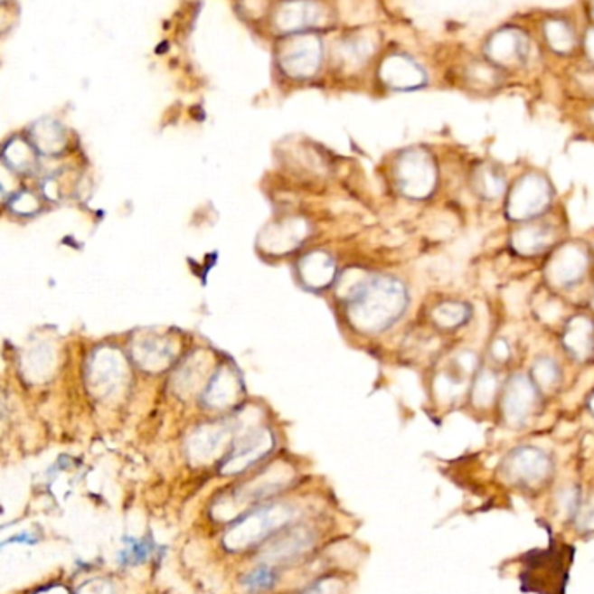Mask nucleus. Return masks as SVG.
I'll use <instances>...</instances> for the list:
<instances>
[{"label":"nucleus","mask_w":594,"mask_h":594,"mask_svg":"<svg viewBox=\"0 0 594 594\" xmlns=\"http://www.w3.org/2000/svg\"><path fill=\"white\" fill-rule=\"evenodd\" d=\"M580 49H582V54H584L588 65L594 68V26L586 30L584 37L580 39Z\"/></svg>","instance_id":"36"},{"label":"nucleus","mask_w":594,"mask_h":594,"mask_svg":"<svg viewBox=\"0 0 594 594\" xmlns=\"http://www.w3.org/2000/svg\"><path fill=\"white\" fill-rule=\"evenodd\" d=\"M396 188L403 197L424 200L438 184V169L433 156L424 150H409L396 160Z\"/></svg>","instance_id":"6"},{"label":"nucleus","mask_w":594,"mask_h":594,"mask_svg":"<svg viewBox=\"0 0 594 594\" xmlns=\"http://www.w3.org/2000/svg\"><path fill=\"white\" fill-rule=\"evenodd\" d=\"M575 516H577L579 527L584 528V530H594V501L579 504L575 511Z\"/></svg>","instance_id":"33"},{"label":"nucleus","mask_w":594,"mask_h":594,"mask_svg":"<svg viewBox=\"0 0 594 594\" xmlns=\"http://www.w3.org/2000/svg\"><path fill=\"white\" fill-rule=\"evenodd\" d=\"M554 464L550 454L539 447L523 445L513 448L503 462V475L507 482L518 486L537 488L546 484L552 475Z\"/></svg>","instance_id":"7"},{"label":"nucleus","mask_w":594,"mask_h":594,"mask_svg":"<svg viewBox=\"0 0 594 594\" xmlns=\"http://www.w3.org/2000/svg\"><path fill=\"white\" fill-rule=\"evenodd\" d=\"M594 271L591 247L582 240L558 243L544 263V284L560 297H570L588 286Z\"/></svg>","instance_id":"2"},{"label":"nucleus","mask_w":594,"mask_h":594,"mask_svg":"<svg viewBox=\"0 0 594 594\" xmlns=\"http://www.w3.org/2000/svg\"><path fill=\"white\" fill-rule=\"evenodd\" d=\"M471 306L466 305L464 301H456L448 299L443 301L437 308L433 309L431 318L437 324V327L443 330L461 329L471 318Z\"/></svg>","instance_id":"25"},{"label":"nucleus","mask_w":594,"mask_h":594,"mask_svg":"<svg viewBox=\"0 0 594 594\" xmlns=\"http://www.w3.org/2000/svg\"><path fill=\"white\" fill-rule=\"evenodd\" d=\"M337 296L353 329L379 334L396 324L409 306V292L391 275L350 268L337 275Z\"/></svg>","instance_id":"1"},{"label":"nucleus","mask_w":594,"mask_h":594,"mask_svg":"<svg viewBox=\"0 0 594 594\" xmlns=\"http://www.w3.org/2000/svg\"><path fill=\"white\" fill-rule=\"evenodd\" d=\"M11 207L18 214H33V212L39 211V200L33 197L32 193H20L18 197L13 200Z\"/></svg>","instance_id":"31"},{"label":"nucleus","mask_w":594,"mask_h":594,"mask_svg":"<svg viewBox=\"0 0 594 594\" xmlns=\"http://www.w3.org/2000/svg\"><path fill=\"white\" fill-rule=\"evenodd\" d=\"M44 193L49 198L58 197V184H56L52 179L45 181Z\"/></svg>","instance_id":"38"},{"label":"nucleus","mask_w":594,"mask_h":594,"mask_svg":"<svg viewBox=\"0 0 594 594\" xmlns=\"http://www.w3.org/2000/svg\"><path fill=\"white\" fill-rule=\"evenodd\" d=\"M591 13H593V20H594V4H593V9H591Z\"/></svg>","instance_id":"42"},{"label":"nucleus","mask_w":594,"mask_h":594,"mask_svg":"<svg viewBox=\"0 0 594 594\" xmlns=\"http://www.w3.org/2000/svg\"><path fill=\"white\" fill-rule=\"evenodd\" d=\"M148 552H150V550H148L146 542L131 541V542L127 544L126 551L122 552V556H124L126 563H139V561H145V560H146Z\"/></svg>","instance_id":"32"},{"label":"nucleus","mask_w":594,"mask_h":594,"mask_svg":"<svg viewBox=\"0 0 594 594\" xmlns=\"http://www.w3.org/2000/svg\"><path fill=\"white\" fill-rule=\"evenodd\" d=\"M313 533L306 528H288L280 530L278 537H269V544L263 551L264 563H287L303 556L313 546Z\"/></svg>","instance_id":"16"},{"label":"nucleus","mask_w":594,"mask_h":594,"mask_svg":"<svg viewBox=\"0 0 594 594\" xmlns=\"http://www.w3.org/2000/svg\"><path fill=\"white\" fill-rule=\"evenodd\" d=\"M275 447V438L268 428H252L233 441L224 461L221 462L222 475H240L264 459Z\"/></svg>","instance_id":"10"},{"label":"nucleus","mask_w":594,"mask_h":594,"mask_svg":"<svg viewBox=\"0 0 594 594\" xmlns=\"http://www.w3.org/2000/svg\"><path fill=\"white\" fill-rule=\"evenodd\" d=\"M560 346L573 363L586 365L594 362L593 315L588 311L569 315L561 325Z\"/></svg>","instance_id":"12"},{"label":"nucleus","mask_w":594,"mask_h":594,"mask_svg":"<svg viewBox=\"0 0 594 594\" xmlns=\"http://www.w3.org/2000/svg\"><path fill=\"white\" fill-rule=\"evenodd\" d=\"M16 179L13 176V171L7 169L4 164H0V198L11 195L16 190Z\"/></svg>","instance_id":"35"},{"label":"nucleus","mask_w":594,"mask_h":594,"mask_svg":"<svg viewBox=\"0 0 594 594\" xmlns=\"http://www.w3.org/2000/svg\"><path fill=\"white\" fill-rule=\"evenodd\" d=\"M588 122H589V126L594 129V103L593 107L588 108Z\"/></svg>","instance_id":"40"},{"label":"nucleus","mask_w":594,"mask_h":594,"mask_svg":"<svg viewBox=\"0 0 594 594\" xmlns=\"http://www.w3.org/2000/svg\"><path fill=\"white\" fill-rule=\"evenodd\" d=\"M554 186L541 171H527L507 186L504 212L516 224L539 220L554 207Z\"/></svg>","instance_id":"4"},{"label":"nucleus","mask_w":594,"mask_h":594,"mask_svg":"<svg viewBox=\"0 0 594 594\" xmlns=\"http://www.w3.org/2000/svg\"><path fill=\"white\" fill-rule=\"evenodd\" d=\"M471 186H473L475 193L482 200L494 202V200L506 197L509 184H507L506 173L497 164L484 162L475 169Z\"/></svg>","instance_id":"22"},{"label":"nucleus","mask_w":594,"mask_h":594,"mask_svg":"<svg viewBox=\"0 0 594 594\" xmlns=\"http://www.w3.org/2000/svg\"><path fill=\"white\" fill-rule=\"evenodd\" d=\"M287 482H290L288 469L284 466H273L271 469H266L263 473H259L250 482L235 488L228 497V507L221 509L216 514L222 520L231 518L240 511V507L243 509L245 506H252V504H258L264 499L271 497L273 494L282 490Z\"/></svg>","instance_id":"9"},{"label":"nucleus","mask_w":594,"mask_h":594,"mask_svg":"<svg viewBox=\"0 0 594 594\" xmlns=\"http://www.w3.org/2000/svg\"><path fill=\"white\" fill-rule=\"evenodd\" d=\"M203 363H205V360L198 362V356H193L190 362H186L184 369H181L177 372L174 381H176V390L179 393H190L202 382L198 379L203 377V367H202Z\"/></svg>","instance_id":"27"},{"label":"nucleus","mask_w":594,"mask_h":594,"mask_svg":"<svg viewBox=\"0 0 594 594\" xmlns=\"http://www.w3.org/2000/svg\"><path fill=\"white\" fill-rule=\"evenodd\" d=\"M5 158H7V164L11 165V169H14L18 173L30 171V167L35 162L32 150L22 141H14L9 145V148L5 150Z\"/></svg>","instance_id":"29"},{"label":"nucleus","mask_w":594,"mask_h":594,"mask_svg":"<svg viewBox=\"0 0 594 594\" xmlns=\"http://www.w3.org/2000/svg\"><path fill=\"white\" fill-rule=\"evenodd\" d=\"M339 586L341 584L334 579H322V580H316L313 586H309L308 589L301 594H341Z\"/></svg>","instance_id":"34"},{"label":"nucleus","mask_w":594,"mask_h":594,"mask_svg":"<svg viewBox=\"0 0 594 594\" xmlns=\"http://www.w3.org/2000/svg\"><path fill=\"white\" fill-rule=\"evenodd\" d=\"M542 41L556 56H572L580 47L577 28L563 16H552L542 23Z\"/></svg>","instance_id":"21"},{"label":"nucleus","mask_w":594,"mask_h":594,"mask_svg":"<svg viewBox=\"0 0 594 594\" xmlns=\"http://www.w3.org/2000/svg\"><path fill=\"white\" fill-rule=\"evenodd\" d=\"M490 360H492V363L495 365L494 369H501V367H506V365H509L511 363V360H513V346H511V343L507 341L506 337H497L492 344H490Z\"/></svg>","instance_id":"30"},{"label":"nucleus","mask_w":594,"mask_h":594,"mask_svg":"<svg viewBox=\"0 0 594 594\" xmlns=\"http://www.w3.org/2000/svg\"><path fill=\"white\" fill-rule=\"evenodd\" d=\"M503 388V381L499 371L494 367H484L476 371L473 386H471V400L476 409H488L497 403L499 393Z\"/></svg>","instance_id":"23"},{"label":"nucleus","mask_w":594,"mask_h":594,"mask_svg":"<svg viewBox=\"0 0 594 594\" xmlns=\"http://www.w3.org/2000/svg\"><path fill=\"white\" fill-rule=\"evenodd\" d=\"M230 433H231L230 426L222 422L205 424L198 428L186 445L190 459L193 462L211 461L220 452Z\"/></svg>","instance_id":"19"},{"label":"nucleus","mask_w":594,"mask_h":594,"mask_svg":"<svg viewBox=\"0 0 594 594\" xmlns=\"http://www.w3.org/2000/svg\"><path fill=\"white\" fill-rule=\"evenodd\" d=\"M39 594H68V591L63 588H51V589H45V591Z\"/></svg>","instance_id":"39"},{"label":"nucleus","mask_w":594,"mask_h":594,"mask_svg":"<svg viewBox=\"0 0 594 594\" xmlns=\"http://www.w3.org/2000/svg\"><path fill=\"white\" fill-rule=\"evenodd\" d=\"M131 354L136 365L146 372H164L176 360V344L169 337L143 334L132 341Z\"/></svg>","instance_id":"13"},{"label":"nucleus","mask_w":594,"mask_h":594,"mask_svg":"<svg viewBox=\"0 0 594 594\" xmlns=\"http://www.w3.org/2000/svg\"><path fill=\"white\" fill-rule=\"evenodd\" d=\"M35 136V143L39 146V150H42L44 154H56L63 148V134L61 131L54 126V124H49V126H39V129L33 132Z\"/></svg>","instance_id":"28"},{"label":"nucleus","mask_w":594,"mask_h":594,"mask_svg":"<svg viewBox=\"0 0 594 594\" xmlns=\"http://www.w3.org/2000/svg\"><path fill=\"white\" fill-rule=\"evenodd\" d=\"M488 56L497 68L525 66L530 60V39L522 28H504L488 42Z\"/></svg>","instance_id":"15"},{"label":"nucleus","mask_w":594,"mask_h":594,"mask_svg":"<svg viewBox=\"0 0 594 594\" xmlns=\"http://www.w3.org/2000/svg\"><path fill=\"white\" fill-rule=\"evenodd\" d=\"M277 570L273 565L264 563L258 569H252L250 572L242 577L243 591L247 594H263L269 591L277 584Z\"/></svg>","instance_id":"26"},{"label":"nucleus","mask_w":594,"mask_h":594,"mask_svg":"<svg viewBox=\"0 0 594 594\" xmlns=\"http://www.w3.org/2000/svg\"><path fill=\"white\" fill-rule=\"evenodd\" d=\"M560 242H563L561 228L551 220L550 214L539 220L520 222L513 228L509 237L511 250L525 259L548 256Z\"/></svg>","instance_id":"8"},{"label":"nucleus","mask_w":594,"mask_h":594,"mask_svg":"<svg viewBox=\"0 0 594 594\" xmlns=\"http://www.w3.org/2000/svg\"><path fill=\"white\" fill-rule=\"evenodd\" d=\"M126 360L117 350L101 348L89 360L88 386L92 395L110 398L115 395L126 381Z\"/></svg>","instance_id":"11"},{"label":"nucleus","mask_w":594,"mask_h":594,"mask_svg":"<svg viewBox=\"0 0 594 594\" xmlns=\"http://www.w3.org/2000/svg\"><path fill=\"white\" fill-rule=\"evenodd\" d=\"M24 372L32 381H42L52 372L54 367V350L51 344L37 343L33 344L23 360Z\"/></svg>","instance_id":"24"},{"label":"nucleus","mask_w":594,"mask_h":594,"mask_svg":"<svg viewBox=\"0 0 594 594\" xmlns=\"http://www.w3.org/2000/svg\"><path fill=\"white\" fill-rule=\"evenodd\" d=\"M79 594H113V589L107 580H90L80 588Z\"/></svg>","instance_id":"37"},{"label":"nucleus","mask_w":594,"mask_h":594,"mask_svg":"<svg viewBox=\"0 0 594 594\" xmlns=\"http://www.w3.org/2000/svg\"><path fill=\"white\" fill-rule=\"evenodd\" d=\"M588 410L593 414L594 418V393L593 395L589 396V400H588Z\"/></svg>","instance_id":"41"},{"label":"nucleus","mask_w":594,"mask_h":594,"mask_svg":"<svg viewBox=\"0 0 594 594\" xmlns=\"http://www.w3.org/2000/svg\"><path fill=\"white\" fill-rule=\"evenodd\" d=\"M527 375L544 400L556 395L563 386L565 379L560 360L548 353L535 356V360L528 367Z\"/></svg>","instance_id":"20"},{"label":"nucleus","mask_w":594,"mask_h":594,"mask_svg":"<svg viewBox=\"0 0 594 594\" xmlns=\"http://www.w3.org/2000/svg\"><path fill=\"white\" fill-rule=\"evenodd\" d=\"M544 401L546 400L532 384L527 372H514L507 375L503 382L497 409L509 428L522 429L532 422V419L539 416Z\"/></svg>","instance_id":"5"},{"label":"nucleus","mask_w":594,"mask_h":594,"mask_svg":"<svg viewBox=\"0 0 594 594\" xmlns=\"http://www.w3.org/2000/svg\"><path fill=\"white\" fill-rule=\"evenodd\" d=\"M297 275L301 284L309 290H322L337 278L335 261L327 252L313 250L299 259Z\"/></svg>","instance_id":"18"},{"label":"nucleus","mask_w":594,"mask_h":594,"mask_svg":"<svg viewBox=\"0 0 594 594\" xmlns=\"http://www.w3.org/2000/svg\"><path fill=\"white\" fill-rule=\"evenodd\" d=\"M200 401L211 410H228L239 403L242 395V381L237 369L221 365L220 369L207 381L205 390L200 393Z\"/></svg>","instance_id":"14"},{"label":"nucleus","mask_w":594,"mask_h":594,"mask_svg":"<svg viewBox=\"0 0 594 594\" xmlns=\"http://www.w3.org/2000/svg\"><path fill=\"white\" fill-rule=\"evenodd\" d=\"M296 509L284 503H271L242 513L239 522L224 533V548L228 551H243L258 546L268 537H273L294 520Z\"/></svg>","instance_id":"3"},{"label":"nucleus","mask_w":594,"mask_h":594,"mask_svg":"<svg viewBox=\"0 0 594 594\" xmlns=\"http://www.w3.org/2000/svg\"><path fill=\"white\" fill-rule=\"evenodd\" d=\"M306 237V224L297 218L278 221L261 233L259 243L269 254H287L297 249Z\"/></svg>","instance_id":"17"}]
</instances>
